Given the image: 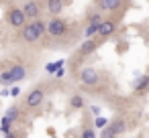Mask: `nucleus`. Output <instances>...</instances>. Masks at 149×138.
<instances>
[{
  "label": "nucleus",
  "mask_w": 149,
  "mask_h": 138,
  "mask_svg": "<svg viewBox=\"0 0 149 138\" xmlns=\"http://www.w3.org/2000/svg\"><path fill=\"white\" fill-rule=\"evenodd\" d=\"M112 33H114V23L112 21H102L98 25V35L100 37H110Z\"/></svg>",
  "instance_id": "nucleus-7"
},
{
  "label": "nucleus",
  "mask_w": 149,
  "mask_h": 138,
  "mask_svg": "<svg viewBox=\"0 0 149 138\" xmlns=\"http://www.w3.org/2000/svg\"><path fill=\"white\" fill-rule=\"evenodd\" d=\"M43 33H45V25H43L41 21H35V23H31V25H25V27H23V39H25V41H29V43L37 41Z\"/></svg>",
  "instance_id": "nucleus-1"
},
{
  "label": "nucleus",
  "mask_w": 149,
  "mask_h": 138,
  "mask_svg": "<svg viewBox=\"0 0 149 138\" xmlns=\"http://www.w3.org/2000/svg\"><path fill=\"white\" fill-rule=\"evenodd\" d=\"M6 138H17V136H15V134L10 132V134H6Z\"/></svg>",
  "instance_id": "nucleus-22"
},
{
  "label": "nucleus",
  "mask_w": 149,
  "mask_h": 138,
  "mask_svg": "<svg viewBox=\"0 0 149 138\" xmlns=\"http://www.w3.org/2000/svg\"><path fill=\"white\" fill-rule=\"evenodd\" d=\"M82 138H96V136H94L92 130H84V132H82Z\"/></svg>",
  "instance_id": "nucleus-21"
},
{
  "label": "nucleus",
  "mask_w": 149,
  "mask_h": 138,
  "mask_svg": "<svg viewBox=\"0 0 149 138\" xmlns=\"http://www.w3.org/2000/svg\"><path fill=\"white\" fill-rule=\"evenodd\" d=\"M80 81L84 85H96L98 83V71L94 67H84L80 71Z\"/></svg>",
  "instance_id": "nucleus-3"
},
{
  "label": "nucleus",
  "mask_w": 149,
  "mask_h": 138,
  "mask_svg": "<svg viewBox=\"0 0 149 138\" xmlns=\"http://www.w3.org/2000/svg\"><path fill=\"white\" fill-rule=\"evenodd\" d=\"M0 130H2L4 134H10V122H8L6 118H4L2 122H0Z\"/></svg>",
  "instance_id": "nucleus-16"
},
{
  "label": "nucleus",
  "mask_w": 149,
  "mask_h": 138,
  "mask_svg": "<svg viewBox=\"0 0 149 138\" xmlns=\"http://www.w3.org/2000/svg\"><path fill=\"white\" fill-rule=\"evenodd\" d=\"M21 10H23L25 19H37L39 16V4L37 2H27Z\"/></svg>",
  "instance_id": "nucleus-6"
},
{
  "label": "nucleus",
  "mask_w": 149,
  "mask_h": 138,
  "mask_svg": "<svg viewBox=\"0 0 149 138\" xmlns=\"http://www.w3.org/2000/svg\"><path fill=\"white\" fill-rule=\"evenodd\" d=\"M147 85H149V75H143V77H141V79L137 81V85H135V89H137V91H143V89H145Z\"/></svg>",
  "instance_id": "nucleus-13"
},
{
  "label": "nucleus",
  "mask_w": 149,
  "mask_h": 138,
  "mask_svg": "<svg viewBox=\"0 0 149 138\" xmlns=\"http://www.w3.org/2000/svg\"><path fill=\"white\" fill-rule=\"evenodd\" d=\"M96 33H98V25H88L86 27V37H92Z\"/></svg>",
  "instance_id": "nucleus-17"
},
{
  "label": "nucleus",
  "mask_w": 149,
  "mask_h": 138,
  "mask_svg": "<svg viewBox=\"0 0 149 138\" xmlns=\"http://www.w3.org/2000/svg\"><path fill=\"white\" fill-rule=\"evenodd\" d=\"M110 128H112V132H114V136H118L123 130H125V122L123 120H116V122H112V124H108Z\"/></svg>",
  "instance_id": "nucleus-11"
},
{
  "label": "nucleus",
  "mask_w": 149,
  "mask_h": 138,
  "mask_svg": "<svg viewBox=\"0 0 149 138\" xmlns=\"http://www.w3.org/2000/svg\"><path fill=\"white\" fill-rule=\"evenodd\" d=\"M61 8H63V2H59V0H49V2H47V10H49V14H59Z\"/></svg>",
  "instance_id": "nucleus-9"
},
{
  "label": "nucleus",
  "mask_w": 149,
  "mask_h": 138,
  "mask_svg": "<svg viewBox=\"0 0 149 138\" xmlns=\"http://www.w3.org/2000/svg\"><path fill=\"white\" fill-rule=\"evenodd\" d=\"M102 138H116L110 126H106V128H102Z\"/></svg>",
  "instance_id": "nucleus-18"
},
{
  "label": "nucleus",
  "mask_w": 149,
  "mask_h": 138,
  "mask_svg": "<svg viewBox=\"0 0 149 138\" xmlns=\"http://www.w3.org/2000/svg\"><path fill=\"white\" fill-rule=\"evenodd\" d=\"M80 51H82L84 55H86V53H92V51H96V43H94V41H86Z\"/></svg>",
  "instance_id": "nucleus-12"
},
{
  "label": "nucleus",
  "mask_w": 149,
  "mask_h": 138,
  "mask_svg": "<svg viewBox=\"0 0 149 138\" xmlns=\"http://www.w3.org/2000/svg\"><path fill=\"white\" fill-rule=\"evenodd\" d=\"M25 14H23V10L21 8H13L10 12H8V23L13 25V27H25Z\"/></svg>",
  "instance_id": "nucleus-4"
},
{
  "label": "nucleus",
  "mask_w": 149,
  "mask_h": 138,
  "mask_svg": "<svg viewBox=\"0 0 149 138\" xmlns=\"http://www.w3.org/2000/svg\"><path fill=\"white\" fill-rule=\"evenodd\" d=\"M43 95H45V93H43V89H39V87H37V89H33V91L27 95V106H29V108H37V106L43 102Z\"/></svg>",
  "instance_id": "nucleus-5"
},
{
  "label": "nucleus",
  "mask_w": 149,
  "mask_h": 138,
  "mask_svg": "<svg viewBox=\"0 0 149 138\" xmlns=\"http://www.w3.org/2000/svg\"><path fill=\"white\" fill-rule=\"evenodd\" d=\"M45 31L51 35V37H63L65 35V31H68V25L61 21V19H51L49 21V25H45Z\"/></svg>",
  "instance_id": "nucleus-2"
},
{
  "label": "nucleus",
  "mask_w": 149,
  "mask_h": 138,
  "mask_svg": "<svg viewBox=\"0 0 149 138\" xmlns=\"http://www.w3.org/2000/svg\"><path fill=\"white\" fill-rule=\"evenodd\" d=\"M100 8H104V10H114V8H120V2H118V0H102V2H100Z\"/></svg>",
  "instance_id": "nucleus-10"
},
{
  "label": "nucleus",
  "mask_w": 149,
  "mask_h": 138,
  "mask_svg": "<svg viewBox=\"0 0 149 138\" xmlns=\"http://www.w3.org/2000/svg\"><path fill=\"white\" fill-rule=\"evenodd\" d=\"M17 118H19V110H17V108H8V112H6V120L13 122V120H17Z\"/></svg>",
  "instance_id": "nucleus-14"
},
{
  "label": "nucleus",
  "mask_w": 149,
  "mask_h": 138,
  "mask_svg": "<svg viewBox=\"0 0 149 138\" xmlns=\"http://www.w3.org/2000/svg\"><path fill=\"white\" fill-rule=\"evenodd\" d=\"M8 73H10V79H13V83H15V81H21V79L25 77V67H23V65H15V67H13Z\"/></svg>",
  "instance_id": "nucleus-8"
},
{
  "label": "nucleus",
  "mask_w": 149,
  "mask_h": 138,
  "mask_svg": "<svg viewBox=\"0 0 149 138\" xmlns=\"http://www.w3.org/2000/svg\"><path fill=\"white\" fill-rule=\"evenodd\" d=\"M96 126H98V128H106V126H108V122H106L104 118H96Z\"/></svg>",
  "instance_id": "nucleus-20"
},
{
  "label": "nucleus",
  "mask_w": 149,
  "mask_h": 138,
  "mask_svg": "<svg viewBox=\"0 0 149 138\" xmlns=\"http://www.w3.org/2000/svg\"><path fill=\"white\" fill-rule=\"evenodd\" d=\"M72 106H74V108H82V97H80V95H74V97H72Z\"/></svg>",
  "instance_id": "nucleus-19"
},
{
  "label": "nucleus",
  "mask_w": 149,
  "mask_h": 138,
  "mask_svg": "<svg viewBox=\"0 0 149 138\" xmlns=\"http://www.w3.org/2000/svg\"><path fill=\"white\" fill-rule=\"evenodd\" d=\"M0 83H4V85L13 83V79H10V73H8V71H4V73H0Z\"/></svg>",
  "instance_id": "nucleus-15"
}]
</instances>
